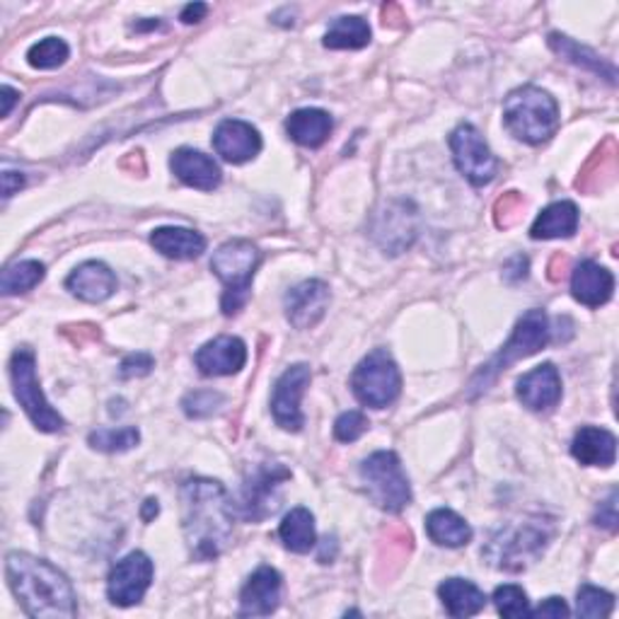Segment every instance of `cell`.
<instances>
[{"label": "cell", "mask_w": 619, "mask_h": 619, "mask_svg": "<svg viewBox=\"0 0 619 619\" xmlns=\"http://www.w3.org/2000/svg\"><path fill=\"white\" fill-rule=\"evenodd\" d=\"M182 530H185L189 552L197 561L221 557L233 535V503L221 481L187 479L179 491Z\"/></svg>", "instance_id": "6da1fadb"}, {"label": "cell", "mask_w": 619, "mask_h": 619, "mask_svg": "<svg viewBox=\"0 0 619 619\" xmlns=\"http://www.w3.org/2000/svg\"><path fill=\"white\" fill-rule=\"evenodd\" d=\"M5 576L22 610L30 617H75V591L66 573L47 559L27 552H10L5 559Z\"/></svg>", "instance_id": "7a4b0ae2"}, {"label": "cell", "mask_w": 619, "mask_h": 619, "mask_svg": "<svg viewBox=\"0 0 619 619\" xmlns=\"http://www.w3.org/2000/svg\"><path fill=\"white\" fill-rule=\"evenodd\" d=\"M503 121L518 141L540 145L559 129V105L547 90L525 85L513 90L503 102Z\"/></svg>", "instance_id": "3957f363"}, {"label": "cell", "mask_w": 619, "mask_h": 619, "mask_svg": "<svg viewBox=\"0 0 619 619\" xmlns=\"http://www.w3.org/2000/svg\"><path fill=\"white\" fill-rule=\"evenodd\" d=\"M549 335H552V329H549V319L545 310H527V313L518 319V325L513 329V337L509 339L506 347H503L494 359H491L487 365H481V371L475 375V381L469 383V395L477 397L481 393H487V389L497 383V377L509 371L513 363H518L527 357H533L540 349H545L549 343Z\"/></svg>", "instance_id": "277c9868"}, {"label": "cell", "mask_w": 619, "mask_h": 619, "mask_svg": "<svg viewBox=\"0 0 619 619\" xmlns=\"http://www.w3.org/2000/svg\"><path fill=\"white\" fill-rule=\"evenodd\" d=\"M259 261V249L252 245L249 240H227V243H223L213 252L211 271L225 285L221 301L223 315L233 317L245 307Z\"/></svg>", "instance_id": "5b68a950"}, {"label": "cell", "mask_w": 619, "mask_h": 619, "mask_svg": "<svg viewBox=\"0 0 619 619\" xmlns=\"http://www.w3.org/2000/svg\"><path fill=\"white\" fill-rule=\"evenodd\" d=\"M361 481L371 501L387 513H399L409 506L411 487L405 467L393 451L373 453L361 465Z\"/></svg>", "instance_id": "8992f818"}, {"label": "cell", "mask_w": 619, "mask_h": 619, "mask_svg": "<svg viewBox=\"0 0 619 619\" xmlns=\"http://www.w3.org/2000/svg\"><path fill=\"white\" fill-rule=\"evenodd\" d=\"M10 381H13V393L20 407L25 409L30 421L44 433H56L63 429V417L56 411L47 397L42 393L37 377V361L30 349H17L10 359Z\"/></svg>", "instance_id": "52a82bcc"}, {"label": "cell", "mask_w": 619, "mask_h": 619, "mask_svg": "<svg viewBox=\"0 0 619 619\" xmlns=\"http://www.w3.org/2000/svg\"><path fill=\"white\" fill-rule=\"evenodd\" d=\"M351 387L361 405L385 409L402 393V373L385 349H375L357 365L351 375Z\"/></svg>", "instance_id": "ba28073f"}, {"label": "cell", "mask_w": 619, "mask_h": 619, "mask_svg": "<svg viewBox=\"0 0 619 619\" xmlns=\"http://www.w3.org/2000/svg\"><path fill=\"white\" fill-rule=\"evenodd\" d=\"M291 479V472L279 463H261L252 469L243 484V494L237 501V513L245 521H264L279 509V494L283 481Z\"/></svg>", "instance_id": "9c48e42d"}, {"label": "cell", "mask_w": 619, "mask_h": 619, "mask_svg": "<svg viewBox=\"0 0 619 619\" xmlns=\"http://www.w3.org/2000/svg\"><path fill=\"white\" fill-rule=\"evenodd\" d=\"M451 151L455 167L472 187H484L499 175V160L472 124H460L451 133Z\"/></svg>", "instance_id": "30bf717a"}, {"label": "cell", "mask_w": 619, "mask_h": 619, "mask_svg": "<svg viewBox=\"0 0 619 619\" xmlns=\"http://www.w3.org/2000/svg\"><path fill=\"white\" fill-rule=\"evenodd\" d=\"M153 561L143 552H131L114 564L109 581H107V595L109 603L117 607H133L143 600L153 583Z\"/></svg>", "instance_id": "8fae6325"}, {"label": "cell", "mask_w": 619, "mask_h": 619, "mask_svg": "<svg viewBox=\"0 0 619 619\" xmlns=\"http://www.w3.org/2000/svg\"><path fill=\"white\" fill-rule=\"evenodd\" d=\"M310 385V365L295 363L285 371L271 395V414L273 421L279 423L283 431L297 433L303 429V411H301V399L305 395V387Z\"/></svg>", "instance_id": "7c38bea8"}, {"label": "cell", "mask_w": 619, "mask_h": 619, "mask_svg": "<svg viewBox=\"0 0 619 619\" xmlns=\"http://www.w3.org/2000/svg\"><path fill=\"white\" fill-rule=\"evenodd\" d=\"M329 285L319 279L297 283L285 293V317L295 329H313L329 307Z\"/></svg>", "instance_id": "4fadbf2b"}, {"label": "cell", "mask_w": 619, "mask_h": 619, "mask_svg": "<svg viewBox=\"0 0 619 619\" xmlns=\"http://www.w3.org/2000/svg\"><path fill=\"white\" fill-rule=\"evenodd\" d=\"M213 148L225 163L243 165L255 160L261 151V136L255 126L240 119H225L213 133Z\"/></svg>", "instance_id": "5bb4252c"}, {"label": "cell", "mask_w": 619, "mask_h": 619, "mask_svg": "<svg viewBox=\"0 0 619 619\" xmlns=\"http://www.w3.org/2000/svg\"><path fill=\"white\" fill-rule=\"evenodd\" d=\"M194 361H197L199 373L206 377L235 375L245 369L247 347L237 337H215L213 341L203 343Z\"/></svg>", "instance_id": "9a60e30c"}, {"label": "cell", "mask_w": 619, "mask_h": 619, "mask_svg": "<svg viewBox=\"0 0 619 619\" xmlns=\"http://www.w3.org/2000/svg\"><path fill=\"white\" fill-rule=\"evenodd\" d=\"M281 573L271 567H259L247 579L240 593V617H267L281 603Z\"/></svg>", "instance_id": "2e32d148"}, {"label": "cell", "mask_w": 619, "mask_h": 619, "mask_svg": "<svg viewBox=\"0 0 619 619\" xmlns=\"http://www.w3.org/2000/svg\"><path fill=\"white\" fill-rule=\"evenodd\" d=\"M170 167L177 175V179L185 182L191 189L213 191L221 187L223 182V172L215 160L201 151H194V148H179V151L172 153Z\"/></svg>", "instance_id": "e0dca14e"}, {"label": "cell", "mask_w": 619, "mask_h": 619, "mask_svg": "<svg viewBox=\"0 0 619 619\" xmlns=\"http://www.w3.org/2000/svg\"><path fill=\"white\" fill-rule=\"evenodd\" d=\"M515 393L527 409L547 411L557 407L561 399V375L552 363H542L521 377Z\"/></svg>", "instance_id": "ac0fdd59"}, {"label": "cell", "mask_w": 619, "mask_h": 619, "mask_svg": "<svg viewBox=\"0 0 619 619\" xmlns=\"http://www.w3.org/2000/svg\"><path fill=\"white\" fill-rule=\"evenodd\" d=\"M615 291V277L598 261L586 259L581 261L571 273V295L576 297L581 305L586 307H600L612 297Z\"/></svg>", "instance_id": "d6986e66"}, {"label": "cell", "mask_w": 619, "mask_h": 619, "mask_svg": "<svg viewBox=\"0 0 619 619\" xmlns=\"http://www.w3.org/2000/svg\"><path fill=\"white\" fill-rule=\"evenodd\" d=\"M66 289L85 303H105L117 291V277L102 261H85L66 279Z\"/></svg>", "instance_id": "ffe728a7"}, {"label": "cell", "mask_w": 619, "mask_h": 619, "mask_svg": "<svg viewBox=\"0 0 619 619\" xmlns=\"http://www.w3.org/2000/svg\"><path fill=\"white\" fill-rule=\"evenodd\" d=\"M373 235L389 255H399L417 237L414 213H407L405 203H387V211L377 213Z\"/></svg>", "instance_id": "44dd1931"}, {"label": "cell", "mask_w": 619, "mask_h": 619, "mask_svg": "<svg viewBox=\"0 0 619 619\" xmlns=\"http://www.w3.org/2000/svg\"><path fill=\"white\" fill-rule=\"evenodd\" d=\"M571 455L586 467H612L617 460L615 433L600 427H583L573 435Z\"/></svg>", "instance_id": "7402d4cb"}, {"label": "cell", "mask_w": 619, "mask_h": 619, "mask_svg": "<svg viewBox=\"0 0 619 619\" xmlns=\"http://www.w3.org/2000/svg\"><path fill=\"white\" fill-rule=\"evenodd\" d=\"M545 542H547V533L542 530V525L530 523V525L518 527V530L513 533L511 540L506 542V547H503V554L499 557L501 559L499 567L506 571L525 569L533 559L542 554Z\"/></svg>", "instance_id": "603a6c76"}, {"label": "cell", "mask_w": 619, "mask_h": 619, "mask_svg": "<svg viewBox=\"0 0 619 619\" xmlns=\"http://www.w3.org/2000/svg\"><path fill=\"white\" fill-rule=\"evenodd\" d=\"M151 245L167 259L189 261L203 255L206 237L189 227H157L151 233Z\"/></svg>", "instance_id": "cb8c5ba5"}, {"label": "cell", "mask_w": 619, "mask_h": 619, "mask_svg": "<svg viewBox=\"0 0 619 619\" xmlns=\"http://www.w3.org/2000/svg\"><path fill=\"white\" fill-rule=\"evenodd\" d=\"M331 129H335V121H331L329 114L315 107L295 109L291 117L285 119V131L303 148H319L329 139Z\"/></svg>", "instance_id": "d4e9b609"}, {"label": "cell", "mask_w": 619, "mask_h": 619, "mask_svg": "<svg viewBox=\"0 0 619 619\" xmlns=\"http://www.w3.org/2000/svg\"><path fill=\"white\" fill-rule=\"evenodd\" d=\"M439 598L451 617H472L484 610L487 595L472 581L448 579L439 586Z\"/></svg>", "instance_id": "484cf974"}, {"label": "cell", "mask_w": 619, "mask_h": 619, "mask_svg": "<svg viewBox=\"0 0 619 619\" xmlns=\"http://www.w3.org/2000/svg\"><path fill=\"white\" fill-rule=\"evenodd\" d=\"M579 231V209L573 201H557L537 215L530 227L533 240H559L571 237Z\"/></svg>", "instance_id": "4316f807"}, {"label": "cell", "mask_w": 619, "mask_h": 619, "mask_svg": "<svg viewBox=\"0 0 619 619\" xmlns=\"http://www.w3.org/2000/svg\"><path fill=\"white\" fill-rule=\"evenodd\" d=\"M427 533L441 547H463L472 540V527L451 509H435L427 515Z\"/></svg>", "instance_id": "83f0119b"}, {"label": "cell", "mask_w": 619, "mask_h": 619, "mask_svg": "<svg viewBox=\"0 0 619 619\" xmlns=\"http://www.w3.org/2000/svg\"><path fill=\"white\" fill-rule=\"evenodd\" d=\"M279 537L285 549H291L295 554H307L317 545L315 515L303 506L285 513V518L279 525Z\"/></svg>", "instance_id": "f1b7e54d"}, {"label": "cell", "mask_w": 619, "mask_h": 619, "mask_svg": "<svg viewBox=\"0 0 619 619\" xmlns=\"http://www.w3.org/2000/svg\"><path fill=\"white\" fill-rule=\"evenodd\" d=\"M549 47H552L554 54H559L561 59H567L571 61L573 66H581V68H586V71H593V73H598L603 78L610 80V83H615V68L610 63H605L598 54L591 51L588 47H581V44H576L573 39L564 37V34H549Z\"/></svg>", "instance_id": "f546056e"}, {"label": "cell", "mask_w": 619, "mask_h": 619, "mask_svg": "<svg viewBox=\"0 0 619 619\" xmlns=\"http://www.w3.org/2000/svg\"><path fill=\"white\" fill-rule=\"evenodd\" d=\"M371 44L369 22L359 15L339 17L325 34L327 49H363Z\"/></svg>", "instance_id": "4dcf8cb0"}, {"label": "cell", "mask_w": 619, "mask_h": 619, "mask_svg": "<svg viewBox=\"0 0 619 619\" xmlns=\"http://www.w3.org/2000/svg\"><path fill=\"white\" fill-rule=\"evenodd\" d=\"M44 273H47V267L37 259H22V261H13L8 264L3 271V279H0V291L3 295H17V293H27L32 289L44 281Z\"/></svg>", "instance_id": "1f68e13d"}, {"label": "cell", "mask_w": 619, "mask_h": 619, "mask_svg": "<svg viewBox=\"0 0 619 619\" xmlns=\"http://www.w3.org/2000/svg\"><path fill=\"white\" fill-rule=\"evenodd\" d=\"M615 167H617V148L615 141H605L595 155L588 160L586 170H583V175L579 177V189L583 191H593L603 187V179H612L615 175Z\"/></svg>", "instance_id": "d6a6232c"}, {"label": "cell", "mask_w": 619, "mask_h": 619, "mask_svg": "<svg viewBox=\"0 0 619 619\" xmlns=\"http://www.w3.org/2000/svg\"><path fill=\"white\" fill-rule=\"evenodd\" d=\"M141 433L136 427H124V429H97L87 435V443L95 451L102 453H126L133 445H139Z\"/></svg>", "instance_id": "836d02e7"}, {"label": "cell", "mask_w": 619, "mask_h": 619, "mask_svg": "<svg viewBox=\"0 0 619 619\" xmlns=\"http://www.w3.org/2000/svg\"><path fill=\"white\" fill-rule=\"evenodd\" d=\"M68 56H71V49H68L63 39L47 37L27 51V61L37 71H54V68H61L68 61Z\"/></svg>", "instance_id": "e575fe53"}, {"label": "cell", "mask_w": 619, "mask_h": 619, "mask_svg": "<svg viewBox=\"0 0 619 619\" xmlns=\"http://www.w3.org/2000/svg\"><path fill=\"white\" fill-rule=\"evenodd\" d=\"M615 610V595L595 586H581L576 600V615L588 619L610 617Z\"/></svg>", "instance_id": "d590c367"}, {"label": "cell", "mask_w": 619, "mask_h": 619, "mask_svg": "<svg viewBox=\"0 0 619 619\" xmlns=\"http://www.w3.org/2000/svg\"><path fill=\"white\" fill-rule=\"evenodd\" d=\"M494 605L501 617H527L530 615V600H527V595L521 586H513V583H506V586H499L494 591Z\"/></svg>", "instance_id": "8d00e7d4"}, {"label": "cell", "mask_w": 619, "mask_h": 619, "mask_svg": "<svg viewBox=\"0 0 619 619\" xmlns=\"http://www.w3.org/2000/svg\"><path fill=\"white\" fill-rule=\"evenodd\" d=\"M225 405V397L215 389H197V393H189L182 399V407H185V414L189 419H206L213 417L218 409Z\"/></svg>", "instance_id": "74e56055"}, {"label": "cell", "mask_w": 619, "mask_h": 619, "mask_svg": "<svg viewBox=\"0 0 619 619\" xmlns=\"http://www.w3.org/2000/svg\"><path fill=\"white\" fill-rule=\"evenodd\" d=\"M369 427L371 423L369 419H365V414L351 409V411H343V414L335 421V435L339 443H353V441H359L365 431H369Z\"/></svg>", "instance_id": "f35d334b"}, {"label": "cell", "mask_w": 619, "mask_h": 619, "mask_svg": "<svg viewBox=\"0 0 619 619\" xmlns=\"http://www.w3.org/2000/svg\"><path fill=\"white\" fill-rule=\"evenodd\" d=\"M523 213V197L518 191H509L506 197H501L497 201V225L499 227H511L518 223V218Z\"/></svg>", "instance_id": "ab89813d"}, {"label": "cell", "mask_w": 619, "mask_h": 619, "mask_svg": "<svg viewBox=\"0 0 619 619\" xmlns=\"http://www.w3.org/2000/svg\"><path fill=\"white\" fill-rule=\"evenodd\" d=\"M153 357L151 353H131V357H126L119 365V373L124 381H131V377H143L153 371Z\"/></svg>", "instance_id": "60d3db41"}, {"label": "cell", "mask_w": 619, "mask_h": 619, "mask_svg": "<svg viewBox=\"0 0 619 619\" xmlns=\"http://www.w3.org/2000/svg\"><path fill=\"white\" fill-rule=\"evenodd\" d=\"M595 525L607 527V530L615 533L617 530V491H612L607 501L600 503L598 515H595Z\"/></svg>", "instance_id": "b9f144b4"}, {"label": "cell", "mask_w": 619, "mask_h": 619, "mask_svg": "<svg viewBox=\"0 0 619 619\" xmlns=\"http://www.w3.org/2000/svg\"><path fill=\"white\" fill-rule=\"evenodd\" d=\"M530 615L533 617H554V619H559V617H569L571 615V610H569V605L564 603V598H547V600H542L540 605L535 607V610H530Z\"/></svg>", "instance_id": "7bdbcfd3"}, {"label": "cell", "mask_w": 619, "mask_h": 619, "mask_svg": "<svg viewBox=\"0 0 619 619\" xmlns=\"http://www.w3.org/2000/svg\"><path fill=\"white\" fill-rule=\"evenodd\" d=\"M22 185H25V177H22L20 172H10V170L3 172V197L5 199H10L15 191H20Z\"/></svg>", "instance_id": "ee69618b"}, {"label": "cell", "mask_w": 619, "mask_h": 619, "mask_svg": "<svg viewBox=\"0 0 619 619\" xmlns=\"http://www.w3.org/2000/svg\"><path fill=\"white\" fill-rule=\"evenodd\" d=\"M206 13H209V5L191 3V5L182 10V22H185V25H194V22H201L206 17Z\"/></svg>", "instance_id": "f6af8a7d"}, {"label": "cell", "mask_w": 619, "mask_h": 619, "mask_svg": "<svg viewBox=\"0 0 619 619\" xmlns=\"http://www.w3.org/2000/svg\"><path fill=\"white\" fill-rule=\"evenodd\" d=\"M20 100V93L17 90H13L10 85L3 87V117H10V112H13L15 107V102Z\"/></svg>", "instance_id": "bcb514c9"}, {"label": "cell", "mask_w": 619, "mask_h": 619, "mask_svg": "<svg viewBox=\"0 0 619 619\" xmlns=\"http://www.w3.org/2000/svg\"><path fill=\"white\" fill-rule=\"evenodd\" d=\"M157 515V501H145V521H151V515Z\"/></svg>", "instance_id": "7dc6e473"}]
</instances>
